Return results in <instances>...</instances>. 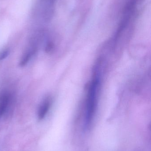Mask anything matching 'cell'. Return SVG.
<instances>
[{"label": "cell", "mask_w": 151, "mask_h": 151, "mask_svg": "<svg viewBox=\"0 0 151 151\" xmlns=\"http://www.w3.org/2000/svg\"><path fill=\"white\" fill-rule=\"evenodd\" d=\"M10 99V96L7 92H3L0 94V118L6 111Z\"/></svg>", "instance_id": "cell-3"}, {"label": "cell", "mask_w": 151, "mask_h": 151, "mask_svg": "<svg viewBox=\"0 0 151 151\" xmlns=\"http://www.w3.org/2000/svg\"><path fill=\"white\" fill-rule=\"evenodd\" d=\"M54 45L52 42H48L46 45L45 48V51L48 54H50L53 51Z\"/></svg>", "instance_id": "cell-5"}, {"label": "cell", "mask_w": 151, "mask_h": 151, "mask_svg": "<svg viewBox=\"0 0 151 151\" xmlns=\"http://www.w3.org/2000/svg\"><path fill=\"white\" fill-rule=\"evenodd\" d=\"M100 64L95 65L93 78L90 84L86 103L85 124L88 127L92 122L98 105V92L100 83Z\"/></svg>", "instance_id": "cell-1"}, {"label": "cell", "mask_w": 151, "mask_h": 151, "mask_svg": "<svg viewBox=\"0 0 151 151\" xmlns=\"http://www.w3.org/2000/svg\"><path fill=\"white\" fill-rule=\"evenodd\" d=\"M9 54V51L8 50H4L0 53V61L5 59Z\"/></svg>", "instance_id": "cell-6"}, {"label": "cell", "mask_w": 151, "mask_h": 151, "mask_svg": "<svg viewBox=\"0 0 151 151\" xmlns=\"http://www.w3.org/2000/svg\"><path fill=\"white\" fill-rule=\"evenodd\" d=\"M51 101L50 98H47L41 104L38 111V118L40 120H41L45 118L50 108Z\"/></svg>", "instance_id": "cell-2"}, {"label": "cell", "mask_w": 151, "mask_h": 151, "mask_svg": "<svg viewBox=\"0 0 151 151\" xmlns=\"http://www.w3.org/2000/svg\"><path fill=\"white\" fill-rule=\"evenodd\" d=\"M35 51V50H28L26 52L25 54L22 57L20 62L19 65L21 67H24L28 63L32 55L34 54Z\"/></svg>", "instance_id": "cell-4"}]
</instances>
